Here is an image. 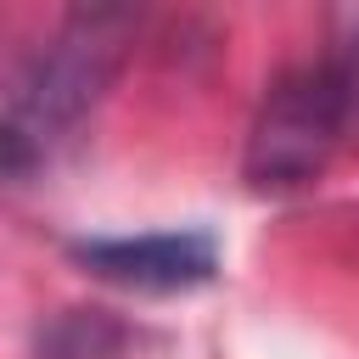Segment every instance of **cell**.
Masks as SVG:
<instances>
[{"label":"cell","mask_w":359,"mask_h":359,"mask_svg":"<svg viewBox=\"0 0 359 359\" xmlns=\"http://www.w3.org/2000/svg\"><path fill=\"white\" fill-rule=\"evenodd\" d=\"M320 62H325V67H331V79L342 84V101H348L353 129H359V6H348V11H337V17H331V34H325Z\"/></svg>","instance_id":"obj_5"},{"label":"cell","mask_w":359,"mask_h":359,"mask_svg":"<svg viewBox=\"0 0 359 359\" xmlns=\"http://www.w3.org/2000/svg\"><path fill=\"white\" fill-rule=\"evenodd\" d=\"M129 39H135L129 6H79L50 34V45H39L22 62L6 95V129H0V157L11 180L28 174L84 112H95V101L123 67Z\"/></svg>","instance_id":"obj_1"},{"label":"cell","mask_w":359,"mask_h":359,"mask_svg":"<svg viewBox=\"0 0 359 359\" xmlns=\"http://www.w3.org/2000/svg\"><path fill=\"white\" fill-rule=\"evenodd\" d=\"M73 258L112 280V286H135V292H191L202 280H213L219 269V247L202 230H163V236H118V241H73Z\"/></svg>","instance_id":"obj_3"},{"label":"cell","mask_w":359,"mask_h":359,"mask_svg":"<svg viewBox=\"0 0 359 359\" xmlns=\"http://www.w3.org/2000/svg\"><path fill=\"white\" fill-rule=\"evenodd\" d=\"M348 135H353V112L342 101V84L331 79V67L320 56L297 62L264 90L252 129H247L241 174L252 191H269V196L303 191L331 168V157Z\"/></svg>","instance_id":"obj_2"},{"label":"cell","mask_w":359,"mask_h":359,"mask_svg":"<svg viewBox=\"0 0 359 359\" xmlns=\"http://www.w3.org/2000/svg\"><path fill=\"white\" fill-rule=\"evenodd\" d=\"M118 353V325L95 309H73L50 325L39 359H112Z\"/></svg>","instance_id":"obj_4"}]
</instances>
